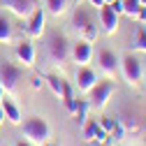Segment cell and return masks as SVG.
I'll use <instances>...</instances> for the list:
<instances>
[{
    "label": "cell",
    "instance_id": "obj_1",
    "mask_svg": "<svg viewBox=\"0 0 146 146\" xmlns=\"http://www.w3.org/2000/svg\"><path fill=\"white\" fill-rule=\"evenodd\" d=\"M44 49H46V60L53 67H63L70 60V40L63 33H51L46 37Z\"/></svg>",
    "mask_w": 146,
    "mask_h": 146
},
{
    "label": "cell",
    "instance_id": "obj_2",
    "mask_svg": "<svg viewBox=\"0 0 146 146\" xmlns=\"http://www.w3.org/2000/svg\"><path fill=\"white\" fill-rule=\"evenodd\" d=\"M21 127H23V137L35 146H44L51 137V127L42 116H28L26 121H21Z\"/></svg>",
    "mask_w": 146,
    "mask_h": 146
},
{
    "label": "cell",
    "instance_id": "obj_3",
    "mask_svg": "<svg viewBox=\"0 0 146 146\" xmlns=\"http://www.w3.org/2000/svg\"><path fill=\"white\" fill-rule=\"evenodd\" d=\"M118 72L123 74L127 86L137 88L139 81L144 79V63L135 56V53H123V56L118 58Z\"/></svg>",
    "mask_w": 146,
    "mask_h": 146
},
{
    "label": "cell",
    "instance_id": "obj_4",
    "mask_svg": "<svg viewBox=\"0 0 146 146\" xmlns=\"http://www.w3.org/2000/svg\"><path fill=\"white\" fill-rule=\"evenodd\" d=\"M72 28H74V33L81 40H88V42H95L98 35H100L98 23L90 19V14L86 9H81V5L74 9V14H72Z\"/></svg>",
    "mask_w": 146,
    "mask_h": 146
},
{
    "label": "cell",
    "instance_id": "obj_5",
    "mask_svg": "<svg viewBox=\"0 0 146 146\" xmlns=\"http://www.w3.org/2000/svg\"><path fill=\"white\" fill-rule=\"evenodd\" d=\"M116 93V81L114 79H98V84L88 90V107L93 109H104L109 104V100H111V95Z\"/></svg>",
    "mask_w": 146,
    "mask_h": 146
},
{
    "label": "cell",
    "instance_id": "obj_6",
    "mask_svg": "<svg viewBox=\"0 0 146 146\" xmlns=\"http://www.w3.org/2000/svg\"><path fill=\"white\" fill-rule=\"evenodd\" d=\"M21 79H23V70L19 65H14L9 60L0 63V86H3L5 93H16Z\"/></svg>",
    "mask_w": 146,
    "mask_h": 146
},
{
    "label": "cell",
    "instance_id": "obj_7",
    "mask_svg": "<svg viewBox=\"0 0 146 146\" xmlns=\"http://www.w3.org/2000/svg\"><path fill=\"white\" fill-rule=\"evenodd\" d=\"M3 5H5L7 12H12L16 16V19L26 21V19H30V14L40 7V0H3Z\"/></svg>",
    "mask_w": 146,
    "mask_h": 146
},
{
    "label": "cell",
    "instance_id": "obj_8",
    "mask_svg": "<svg viewBox=\"0 0 146 146\" xmlns=\"http://www.w3.org/2000/svg\"><path fill=\"white\" fill-rule=\"evenodd\" d=\"M98 72L95 70H90L88 65H79L77 67V74H74V88L79 90L81 95H86L90 88H93L95 84H98Z\"/></svg>",
    "mask_w": 146,
    "mask_h": 146
},
{
    "label": "cell",
    "instance_id": "obj_9",
    "mask_svg": "<svg viewBox=\"0 0 146 146\" xmlns=\"http://www.w3.org/2000/svg\"><path fill=\"white\" fill-rule=\"evenodd\" d=\"M70 58L77 65H88L90 58H93V42L79 37L74 44H70Z\"/></svg>",
    "mask_w": 146,
    "mask_h": 146
},
{
    "label": "cell",
    "instance_id": "obj_10",
    "mask_svg": "<svg viewBox=\"0 0 146 146\" xmlns=\"http://www.w3.org/2000/svg\"><path fill=\"white\" fill-rule=\"evenodd\" d=\"M98 67L102 70L104 77L116 79V74H118V58H116V53L109 51V49H102L98 53Z\"/></svg>",
    "mask_w": 146,
    "mask_h": 146
},
{
    "label": "cell",
    "instance_id": "obj_11",
    "mask_svg": "<svg viewBox=\"0 0 146 146\" xmlns=\"http://www.w3.org/2000/svg\"><path fill=\"white\" fill-rule=\"evenodd\" d=\"M44 23H46V12L37 7V9H35V12L30 14V19H28V26H26V33H28V37H33V40L42 37V35H44Z\"/></svg>",
    "mask_w": 146,
    "mask_h": 146
},
{
    "label": "cell",
    "instance_id": "obj_12",
    "mask_svg": "<svg viewBox=\"0 0 146 146\" xmlns=\"http://www.w3.org/2000/svg\"><path fill=\"white\" fill-rule=\"evenodd\" d=\"M98 19H100V26L107 35H114L118 30V14L109 7V5H102L100 7V14H98Z\"/></svg>",
    "mask_w": 146,
    "mask_h": 146
},
{
    "label": "cell",
    "instance_id": "obj_13",
    "mask_svg": "<svg viewBox=\"0 0 146 146\" xmlns=\"http://www.w3.org/2000/svg\"><path fill=\"white\" fill-rule=\"evenodd\" d=\"M84 139L86 141H98V144H104L107 139H109V135H107V130H102V125L98 123V121H86L84 123Z\"/></svg>",
    "mask_w": 146,
    "mask_h": 146
},
{
    "label": "cell",
    "instance_id": "obj_14",
    "mask_svg": "<svg viewBox=\"0 0 146 146\" xmlns=\"http://www.w3.org/2000/svg\"><path fill=\"white\" fill-rule=\"evenodd\" d=\"M35 56H37V51H35V44L30 40H21L16 44V58H19V63H23V67H33Z\"/></svg>",
    "mask_w": 146,
    "mask_h": 146
},
{
    "label": "cell",
    "instance_id": "obj_15",
    "mask_svg": "<svg viewBox=\"0 0 146 146\" xmlns=\"http://www.w3.org/2000/svg\"><path fill=\"white\" fill-rule=\"evenodd\" d=\"M0 107H3V111H5V118L12 123V125H21V121H23V116H21V109L16 107L12 100H0Z\"/></svg>",
    "mask_w": 146,
    "mask_h": 146
},
{
    "label": "cell",
    "instance_id": "obj_16",
    "mask_svg": "<svg viewBox=\"0 0 146 146\" xmlns=\"http://www.w3.org/2000/svg\"><path fill=\"white\" fill-rule=\"evenodd\" d=\"M118 123L123 125L125 132H135L137 127H139V125H137V118H135V114L130 111V109H123V111L118 114Z\"/></svg>",
    "mask_w": 146,
    "mask_h": 146
},
{
    "label": "cell",
    "instance_id": "obj_17",
    "mask_svg": "<svg viewBox=\"0 0 146 146\" xmlns=\"http://www.w3.org/2000/svg\"><path fill=\"white\" fill-rule=\"evenodd\" d=\"M70 7V0H46V9L51 16H63Z\"/></svg>",
    "mask_w": 146,
    "mask_h": 146
},
{
    "label": "cell",
    "instance_id": "obj_18",
    "mask_svg": "<svg viewBox=\"0 0 146 146\" xmlns=\"http://www.w3.org/2000/svg\"><path fill=\"white\" fill-rule=\"evenodd\" d=\"M46 84H49V88L53 90V95H56V98L60 100V98H63V88H65V79L49 74V77H46Z\"/></svg>",
    "mask_w": 146,
    "mask_h": 146
},
{
    "label": "cell",
    "instance_id": "obj_19",
    "mask_svg": "<svg viewBox=\"0 0 146 146\" xmlns=\"http://www.w3.org/2000/svg\"><path fill=\"white\" fill-rule=\"evenodd\" d=\"M12 42V26L5 16H0V44H7Z\"/></svg>",
    "mask_w": 146,
    "mask_h": 146
},
{
    "label": "cell",
    "instance_id": "obj_20",
    "mask_svg": "<svg viewBox=\"0 0 146 146\" xmlns=\"http://www.w3.org/2000/svg\"><path fill=\"white\" fill-rule=\"evenodd\" d=\"M132 46H135V51H141V53H146V28H139V30H137Z\"/></svg>",
    "mask_w": 146,
    "mask_h": 146
},
{
    "label": "cell",
    "instance_id": "obj_21",
    "mask_svg": "<svg viewBox=\"0 0 146 146\" xmlns=\"http://www.w3.org/2000/svg\"><path fill=\"white\" fill-rule=\"evenodd\" d=\"M88 102H77V109H74V116H77V123L79 125H84L86 121H88Z\"/></svg>",
    "mask_w": 146,
    "mask_h": 146
},
{
    "label": "cell",
    "instance_id": "obj_22",
    "mask_svg": "<svg viewBox=\"0 0 146 146\" xmlns=\"http://www.w3.org/2000/svg\"><path fill=\"white\" fill-rule=\"evenodd\" d=\"M123 135H125L123 125H121V123H116L111 130H109V139H107V141H121V139H123Z\"/></svg>",
    "mask_w": 146,
    "mask_h": 146
},
{
    "label": "cell",
    "instance_id": "obj_23",
    "mask_svg": "<svg viewBox=\"0 0 146 146\" xmlns=\"http://www.w3.org/2000/svg\"><path fill=\"white\" fill-rule=\"evenodd\" d=\"M118 123V118H109V116H104L102 121H100V125H102V130H107V135H109V130Z\"/></svg>",
    "mask_w": 146,
    "mask_h": 146
},
{
    "label": "cell",
    "instance_id": "obj_24",
    "mask_svg": "<svg viewBox=\"0 0 146 146\" xmlns=\"http://www.w3.org/2000/svg\"><path fill=\"white\" fill-rule=\"evenodd\" d=\"M109 7H111L118 16H121V14H125V9H123V0H114V3H109Z\"/></svg>",
    "mask_w": 146,
    "mask_h": 146
},
{
    "label": "cell",
    "instance_id": "obj_25",
    "mask_svg": "<svg viewBox=\"0 0 146 146\" xmlns=\"http://www.w3.org/2000/svg\"><path fill=\"white\" fill-rule=\"evenodd\" d=\"M135 19H137L139 23H146V7H144V5H141V7H139V12L135 14Z\"/></svg>",
    "mask_w": 146,
    "mask_h": 146
},
{
    "label": "cell",
    "instance_id": "obj_26",
    "mask_svg": "<svg viewBox=\"0 0 146 146\" xmlns=\"http://www.w3.org/2000/svg\"><path fill=\"white\" fill-rule=\"evenodd\" d=\"M33 88H35V90L42 88V77H35V79H33Z\"/></svg>",
    "mask_w": 146,
    "mask_h": 146
},
{
    "label": "cell",
    "instance_id": "obj_27",
    "mask_svg": "<svg viewBox=\"0 0 146 146\" xmlns=\"http://www.w3.org/2000/svg\"><path fill=\"white\" fill-rule=\"evenodd\" d=\"M88 3H90V5H93V7H98V9H100V7L104 5V0H88Z\"/></svg>",
    "mask_w": 146,
    "mask_h": 146
},
{
    "label": "cell",
    "instance_id": "obj_28",
    "mask_svg": "<svg viewBox=\"0 0 146 146\" xmlns=\"http://www.w3.org/2000/svg\"><path fill=\"white\" fill-rule=\"evenodd\" d=\"M16 146H35V144H30L28 139H19V141H16Z\"/></svg>",
    "mask_w": 146,
    "mask_h": 146
},
{
    "label": "cell",
    "instance_id": "obj_29",
    "mask_svg": "<svg viewBox=\"0 0 146 146\" xmlns=\"http://www.w3.org/2000/svg\"><path fill=\"white\" fill-rule=\"evenodd\" d=\"M5 121V111H3V107H0V123Z\"/></svg>",
    "mask_w": 146,
    "mask_h": 146
},
{
    "label": "cell",
    "instance_id": "obj_30",
    "mask_svg": "<svg viewBox=\"0 0 146 146\" xmlns=\"http://www.w3.org/2000/svg\"><path fill=\"white\" fill-rule=\"evenodd\" d=\"M5 98V90H3V86H0V100H3Z\"/></svg>",
    "mask_w": 146,
    "mask_h": 146
},
{
    "label": "cell",
    "instance_id": "obj_31",
    "mask_svg": "<svg viewBox=\"0 0 146 146\" xmlns=\"http://www.w3.org/2000/svg\"><path fill=\"white\" fill-rule=\"evenodd\" d=\"M144 81H146V63H144Z\"/></svg>",
    "mask_w": 146,
    "mask_h": 146
},
{
    "label": "cell",
    "instance_id": "obj_32",
    "mask_svg": "<svg viewBox=\"0 0 146 146\" xmlns=\"http://www.w3.org/2000/svg\"><path fill=\"white\" fill-rule=\"evenodd\" d=\"M109 3H114V0H104V5H109Z\"/></svg>",
    "mask_w": 146,
    "mask_h": 146
},
{
    "label": "cell",
    "instance_id": "obj_33",
    "mask_svg": "<svg viewBox=\"0 0 146 146\" xmlns=\"http://www.w3.org/2000/svg\"><path fill=\"white\" fill-rule=\"evenodd\" d=\"M139 3H141V5H144V7H146V0H139Z\"/></svg>",
    "mask_w": 146,
    "mask_h": 146
},
{
    "label": "cell",
    "instance_id": "obj_34",
    "mask_svg": "<svg viewBox=\"0 0 146 146\" xmlns=\"http://www.w3.org/2000/svg\"><path fill=\"white\" fill-rule=\"evenodd\" d=\"M44 146H53V144H49V141H46V144H44Z\"/></svg>",
    "mask_w": 146,
    "mask_h": 146
},
{
    "label": "cell",
    "instance_id": "obj_35",
    "mask_svg": "<svg viewBox=\"0 0 146 146\" xmlns=\"http://www.w3.org/2000/svg\"><path fill=\"white\" fill-rule=\"evenodd\" d=\"M98 146H107V144H98Z\"/></svg>",
    "mask_w": 146,
    "mask_h": 146
},
{
    "label": "cell",
    "instance_id": "obj_36",
    "mask_svg": "<svg viewBox=\"0 0 146 146\" xmlns=\"http://www.w3.org/2000/svg\"><path fill=\"white\" fill-rule=\"evenodd\" d=\"M77 3H81V0H77Z\"/></svg>",
    "mask_w": 146,
    "mask_h": 146
}]
</instances>
